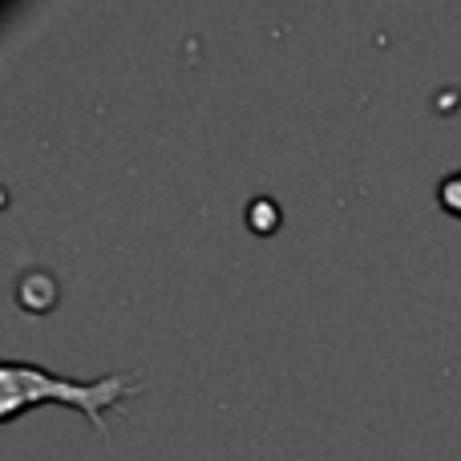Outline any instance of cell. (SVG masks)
<instances>
[{
	"instance_id": "1",
	"label": "cell",
	"mask_w": 461,
	"mask_h": 461,
	"mask_svg": "<svg viewBox=\"0 0 461 461\" xmlns=\"http://www.w3.org/2000/svg\"><path fill=\"white\" fill-rule=\"evenodd\" d=\"M0 384H5L0 389V417L5 421H16V413L24 405L65 401V405L81 409L97 433H105V413L138 393V376L113 373V376H102V381H61V376H49L37 365H24V360H5Z\"/></svg>"
},
{
	"instance_id": "2",
	"label": "cell",
	"mask_w": 461,
	"mask_h": 461,
	"mask_svg": "<svg viewBox=\"0 0 461 461\" xmlns=\"http://www.w3.org/2000/svg\"><path fill=\"white\" fill-rule=\"evenodd\" d=\"M441 203H446V211L461 215V175H454V178H446V183H441Z\"/></svg>"
}]
</instances>
